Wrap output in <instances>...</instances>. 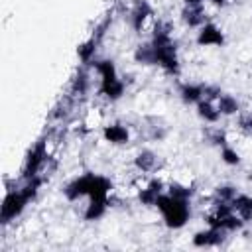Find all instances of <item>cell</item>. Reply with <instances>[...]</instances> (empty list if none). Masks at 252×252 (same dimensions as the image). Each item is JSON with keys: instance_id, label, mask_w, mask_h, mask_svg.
<instances>
[{"instance_id": "1", "label": "cell", "mask_w": 252, "mask_h": 252, "mask_svg": "<svg viewBox=\"0 0 252 252\" xmlns=\"http://www.w3.org/2000/svg\"><path fill=\"white\" fill-rule=\"evenodd\" d=\"M156 209L161 215V220L167 228L177 230L181 226L187 224L189 220V213H191V205L189 199H179V197H171L167 191L161 193L156 201Z\"/></svg>"}, {"instance_id": "2", "label": "cell", "mask_w": 252, "mask_h": 252, "mask_svg": "<svg viewBox=\"0 0 252 252\" xmlns=\"http://www.w3.org/2000/svg\"><path fill=\"white\" fill-rule=\"evenodd\" d=\"M158 16L148 0H138L130 12V26L140 35H152L158 26Z\"/></svg>"}, {"instance_id": "3", "label": "cell", "mask_w": 252, "mask_h": 252, "mask_svg": "<svg viewBox=\"0 0 252 252\" xmlns=\"http://www.w3.org/2000/svg\"><path fill=\"white\" fill-rule=\"evenodd\" d=\"M28 203H30V201H28V197L20 191V187H18V189H8V193H6V197H4V203H2V222L8 224V222H12L16 217H20Z\"/></svg>"}, {"instance_id": "4", "label": "cell", "mask_w": 252, "mask_h": 252, "mask_svg": "<svg viewBox=\"0 0 252 252\" xmlns=\"http://www.w3.org/2000/svg\"><path fill=\"white\" fill-rule=\"evenodd\" d=\"M195 41L199 47H222L224 45V33L215 22L209 20L197 30Z\"/></svg>"}, {"instance_id": "5", "label": "cell", "mask_w": 252, "mask_h": 252, "mask_svg": "<svg viewBox=\"0 0 252 252\" xmlns=\"http://www.w3.org/2000/svg\"><path fill=\"white\" fill-rule=\"evenodd\" d=\"M226 234H228V232L222 230V228L207 226V228H203V230H197V232L193 234L191 242H193V246H197V248H215V246H220V244L224 242Z\"/></svg>"}, {"instance_id": "6", "label": "cell", "mask_w": 252, "mask_h": 252, "mask_svg": "<svg viewBox=\"0 0 252 252\" xmlns=\"http://www.w3.org/2000/svg\"><path fill=\"white\" fill-rule=\"evenodd\" d=\"M93 175L94 173H87V175H81V177H75L73 181H69L63 189L65 197L69 201H79L83 197H89V191H91V183H93Z\"/></svg>"}, {"instance_id": "7", "label": "cell", "mask_w": 252, "mask_h": 252, "mask_svg": "<svg viewBox=\"0 0 252 252\" xmlns=\"http://www.w3.org/2000/svg\"><path fill=\"white\" fill-rule=\"evenodd\" d=\"M102 138H104V142H108L112 146H124L130 142V130H128V126H124L120 122L104 124L102 126Z\"/></svg>"}, {"instance_id": "8", "label": "cell", "mask_w": 252, "mask_h": 252, "mask_svg": "<svg viewBox=\"0 0 252 252\" xmlns=\"http://www.w3.org/2000/svg\"><path fill=\"white\" fill-rule=\"evenodd\" d=\"M181 20H183V24H185L187 28L199 30L205 22H209L205 4H203V6H183V10H181Z\"/></svg>"}, {"instance_id": "9", "label": "cell", "mask_w": 252, "mask_h": 252, "mask_svg": "<svg viewBox=\"0 0 252 252\" xmlns=\"http://www.w3.org/2000/svg\"><path fill=\"white\" fill-rule=\"evenodd\" d=\"M134 167L138 173H156L158 171V156L152 150H140L134 156Z\"/></svg>"}, {"instance_id": "10", "label": "cell", "mask_w": 252, "mask_h": 252, "mask_svg": "<svg viewBox=\"0 0 252 252\" xmlns=\"http://www.w3.org/2000/svg\"><path fill=\"white\" fill-rule=\"evenodd\" d=\"M126 81L124 79H114V81H110V83H104V85H98V94L100 96H104L108 102H116V100H120L124 94H126Z\"/></svg>"}, {"instance_id": "11", "label": "cell", "mask_w": 252, "mask_h": 252, "mask_svg": "<svg viewBox=\"0 0 252 252\" xmlns=\"http://www.w3.org/2000/svg\"><path fill=\"white\" fill-rule=\"evenodd\" d=\"M203 89L205 83H181L179 85V96L185 104H197L199 100H203Z\"/></svg>"}, {"instance_id": "12", "label": "cell", "mask_w": 252, "mask_h": 252, "mask_svg": "<svg viewBox=\"0 0 252 252\" xmlns=\"http://www.w3.org/2000/svg\"><path fill=\"white\" fill-rule=\"evenodd\" d=\"M195 106H197V114H199V118H201L203 122H207V124H217V122L222 118L220 110L217 108V102H213V100L203 98V100H199Z\"/></svg>"}, {"instance_id": "13", "label": "cell", "mask_w": 252, "mask_h": 252, "mask_svg": "<svg viewBox=\"0 0 252 252\" xmlns=\"http://www.w3.org/2000/svg\"><path fill=\"white\" fill-rule=\"evenodd\" d=\"M110 205V199H89V203L85 205L83 211V219L85 220H98L104 217L106 209Z\"/></svg>"}, {"instance_id": "14", "label": "cell", "mask_w": 252, "mask_h": 252, "mask_svg": "<svg viewBox=\"0 0 252 252\" xmlns=\"http://www.w3.org/2000/svg\"><path fill=\"white\" fill-rule=\"evenodd\" d=\"M93 67H94V71H96V75H98L100 85H104V83H110V81L118 79L116 65H114L110 59H96V61H93Z\"/></svg>"}, {"instance_id": "15", "label": "cell", "mask_w": 252, "mask_h": 252, "mask_svg": "<svg viewBox=\"0 0 252 252\" xmlns=\"http://www.w3.org/2000/svg\"><path fill=\"white\" fill-rule=\"evenodd\" d=\"M217 108L220 110L222 116H238L242 110H240V102L234 94L230 93H222L219 98H217Z\"/></svg>"}, {"instance_id": "16", "label": "cell", "mask_w": 252, "mask_h": 252, "mask_svg": "<svg viewBox=\"0 0 252 252\" xmlns=\"http://www.w3.org/2000/svg\"><path fill=\"white\" fill-rule=\"evenodd\" d=\"M230 205H232V211H234L244 222L252 220V197H250V195L238 193V195L232 199Z\"/></svg>"}, {"instance_id": "17", "label": "cell", "mask_w": 252, "mask_h": 252, "mask_svg": "<svg viewBox=\"0 0 252 252\" xmlns=\"http://www.w3.org/2000/svg\"><path fill=\"white\" fill-rule=\"evenodd\" d=\"M134 61L140 65H158L156 61V47L152 41H144L134 49Z\"/></svg>"}, {"instance_id": "18", "label": "cell", "mask_w": 252, "mask_h": 252, "mask_svg": "<svg viewBox=\"0 0 252 252\" xmlns=\"http://www.w3.org/2000/svg\"><path fill=\"white\" fill-rule=\"evenodd\" d=\"M81 120H83L85 130H96V128L104 126V112H102V108L94 106V108H89Z\"/></svg>"}, {"instance_id": "19", "label": "cell", "mask_w": 252, "mask_h": 252, "mask_svg": "<svg viewBox=\"0 0 252 252\" xmlns=\"http://www.w3.org/2000/svg\"><path fill=\"white\" fill-rule=\"evenodd\" d=\"M96 47H98V37H96V35L89 37V39H87V41H83V43L79 45V49H77L79 59H81L83 63H93V61H94Z\"/></svg>"}, {"instance_id": "20", "label": "cell", "mask_w": 252, "mask_h": 252, "mask_svg": "<svg viewBox=\"0 0 252 252\" xmlns=\"http://www.w3.org/2000/svg\"><path fill=\"white\" fill-rule=\"evenodd\" d=\"M220 159H222V163H226V165H238L240 163V152L236 150V146H232V144H224V146H220Z\"/></svg>"}, {"instance_id": "21", "label": "cell", "mask_w": 252, "mask_h": 252, "mask_svg": "<svg viewBox=\"0 0 252 252\" xmlns=\"http://www.w3.org/2000/svg\"><path fill=\"white\" fill-rule=\"evenodd\" d=\"M238 193H240V191H238L234 185H219V187L213 191V199L222 201V203H232V199H234Z\"/></svg>"}, {"instance_id": "22", "label": "cell", "mask_w": 252, "mask_h": 252, "mask_svg": "<svg viewBox=\"0 0 252 252\" xmlns=\"http://www.w3.org/2000/svg\"><path fill=\"white\" fill-rule=\"evenodd\" d=\"M232 0H207L205 4H213L215 8H224V6H228Z\"/></svg>"}, {"instance_id": "23", "label": "cell", "mask_w": 252, "mask_h": 252, "mask_svg": "<svg viewBox=\"0 0 252 252\" xmlns=\"http://www.w3.org/2000/svg\"><path fill=\"white\" fill-rule=\"evenodd\" d=\"M207 0H183L185 6H203Z\"/></svg>"}]
</instances>
